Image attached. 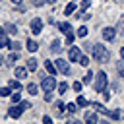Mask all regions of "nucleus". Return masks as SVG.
<instances>
[{"label":"nucleus","mask_w":124,"mask_h":124,"mask_svg":"<svg viewBox=\"0 0 124 124\" xmlns=\"http://www.w3.org/2000/svg\"><path fill=\"white\" fill-rule=\"evenodd\" d=\"M93 108H95L97 112H101V114H108V110H107V108H105L101 103H93Z\"/></svg>","instance_id":"19"},{"label":"nucleus","mask_w":124,"mask_h":124,"mask_svg":"<svg viewBox=\"0 0 124 124\" xmlns=\"http://www.w3.org/2000/svg\"><path fill=\"white\" fill-rule=\"evenodd\" d=\"M10 48H12V50H19V48H21V45H19L17 41H14V43L10 45Z\"/></svg>","instance_id":"34"},{"label":"nucleus","mask_w":124,"mask_h":124,"mask_svg":"<svg viewBox=\"0 0 124 124\" xmlns=\"http://www.w3.org/2000/svg\"><path fill=\"white\" fill-rule=\"evenodd\" d=\"M87 105H89V101H87V99H85L83 95H79V97H78V107H81V108H85Z\"/></svg>","instance_id":"22"},{"label":"nucleus","mask_w":124,"mask_h":124,"mask_svg":"<svg viewBox=\"0 0 124 124\" xmlns=\"http://www.w3.org/2000/svg\"><path fill=\"white\" fill-rule=\"evenodd\" d=\"M74 39H76V35H74V33L70 31V33L66 35V45H72V43H74Z\"/></svg>","instance_id":"28"},{"label":"nucleus","mask_w":124,"mask_h":124,"mask_svg":"<svg viewBox=\"0 0 124 124\" xmlns=\"http://www.w3.org/2000/svg\"><path fill=\"white\" fill-rule=\"evenodd\" d=\"M68 58H70V62H79V58H81V50H79V46H72L70 52H68Z\"/></svg>","instance_id":"7"},{"label":"nucleus","mask_w":124,"mask_h":124,"mask_svg":"<svg viewBox=\"0 0 124 124\" xmlns=\"http://www.w3.org/2000/svg\"><path fill=\"white\" fill-rule=\"evenodd\" d=\"M120 56H122V60H124V46L120 48Z\"/></svg>","instance_id":"41"},{"label":"nucleus","mask_w":124,"mask_h":124,"mask_svg":"<svg viewBox=\"0 0 124 124\" xmlns=\"http://www.w3.org/2000/svg\"><path fill=\"white\" fill-rule=\"evenodd\" d=\"M54 64H56L58 72H62V74H66V76H68V74L72 72V70H70V64H68V62H66L64 58H56V60H54Z\"/></svg>","instance_id":"5"},{"label":"nucleus","mask_w":124,"mask_h":124,"mask_svg":"<svg viewBox=\"0 0 124 124\" xmlns=\"http://www.w3.org/2000/svg\"><path fill=\"white\" fill-rule=\"evenodd\" d=\"M97 120H99V118H97V110H93V112H91V110L85 112V122H87V124H95Z\"/></svg>","instance_id":"11"},{"label":"nucleus","mask_w":124,"mask_h":124,"mask_svg":"<svg viewBox=\"0 0 124 124\" xmlns=\"http://www.w3.org/2000/svg\"><path fill=\"white\" fill-rule=\"evenodd\" d=\"M87 33H89V29H87V27H85V25H83V27H79V29H78V37H85V35H87Z\"/></svg>","instance_id":"25"},{"label":"nucleus","mask_w":124,"mask_h":124,"mask_svg":"<svg viewBox=\"0 0 124 124\" xmlns=\"http://www.w3.org/2000/svg\"><path fill=\"white\" fill-rule=\"evenodd\" d=\"M23 110H25V108H23V105H21V103H19V105H16V103H14V107H10V110H8V116H10V118H19Z\"/></svg>","instance_id":"6"},{"label":"nucleus","mask_w":124,"mask_h":124,"mask_svg":"<svg viewBox=\"0 0 124 124\" xmlns=\"http://www.w3.org/2000/svg\"><path fill=\"white\" fill-rule=\"evenodd\" d=\"M25 46H27V50H29V52H35V50L39 48V45H37L35 41H31V39H27V43H25Z\"/></svg>","instance_id":"15"},{"label":"nucleus","mask_w":124,"mask_h":124,"mask_svg":"<svg viewBox=\"0 0 124 124\" xmlns=\"http://www.w3.org/2000/svg\"><path fill=\"white\" fill-rule=\"evenodd\" d=\"M103 37H105L107 41H114L116 33H114V29H112V27H105V29H103Z\"/></svg>","instance_id":"8"},{"label":"nucleus","mask_w":124,"mask_h":124,"mask_svg":"<svg viewBox=\"0 0 124 124\" xmlns=\"http://www.w3.org/2000/svg\"><path fill=\"white\" fill-rule=\"evenodd\" d=\"M81 85H83V81H74V91L79 93V91H81Z\"/></svg>","instance_id":"32"},{"label":"nucleus","mask_w":124,"mask_h":124,"mask_svg":"<svg viewBox=\"0 0 124 124\" xmlns=\"http://www.w3.org/2000/svg\"><path fill=\"white\" fill-rule=\"evenodd\" d=\"M118 74H120V78H124V68L122 66H118Z\"/></svg>","instance_id":"39"},{"label":"nucleus","mask_w":124,"mask_h":124,"mask_svg":"<svg viewBox=\"0 0 124 124\" xmlns=\"http://www.w3.org/2000/svg\"><path fill=\"white\" fill-rule=\"evenodd\" d=\"M107 81H108L107 74H105V72H97V76H95V83H93V89H95L97 93H103V91L107 89Z\"/></svg>","instance_id":"2"},{"label":"nucleus","mask_w":124,"mask_h":124,"mask_svg":"<svg viewBox=\"0 0 124 124\" xmlns=\"http://www.w3.org/2000/svg\"><path fill=\"white\" fill-rule=\"evenodd\" d=\"M27 91H29L31 95H37V85H35V83H29V85H27Z\"/></svg>","instance_id":"30"},{"label":"nucleus","mask_w":124,"mask_h":124,"mask_svg":"<svg viewBox=\"0 0 124 124\" xmlns=\"http://www.w3.org/2000/svg\"><path fill=\"white\" fill-rule=\"evenodd\" d=\"M14 74H16V78H17V79H23V78H27V66H25V68H21V66H16Z\"/></svg>","instance_id":"9"},{"label":"nucleus","mask_w":124,"mask_h":124,"mask_svg":"<svg viewBox=\"0 0 124 124\" xmlns=\"http://www.w3.org/2000/svg\"><path fill=\"white\" fill-rule=\"evenodd\" d=\"M2 46H6V43H4V39H0V48H2Z\"/></svg>","instance_id":"40"},{"label":"nucleus","mask_w":124,"mask_h":124,"mask_svg":"<svg viewBox=\"0 0 124 124\" xmlns=\"http://www.w3.org/2000/svg\"><path fill=\"white\" fill-rule=\"evenodd\" d=\"M54 110H56L58 116H64V112H66L68 108H66V105H64L62 101H56V103H54Z\"/></svg>","instance_id":"10"},{"label":"nucleus","mask_w":124,"mask_h":124,"mask_svg":"<svg viewBox=\"0 0 124 124\" xmlns=\"http://www.w3.org/2000/svg\"><path fill=\"white\" fill-rule=\"evenodd\" d=\"M6 31H8L10 35H16V33H17V25H14V23H6Z\"/></svg>","instance_id":"20"},{"label":"nucleus","mask_w":124,"mask_h":124,"mask_svg":"<svg viewBox=\"0 0 124 124\" xmlns=\"http://www.w3.org/2000/svg\"><path fill=\"white\" fill-rule=\"evenodd\" d=\"M12 101H14V103H19V101H21V95H19V93H12Z\"/></svg>","instance_id":"35"},{"label":"nucleus","mask_w":124,"mask_h":124,"mask_svg":"<svg viewBox=\"0 0 124 124\" xmlns=\"http://www.w3.org/2000/svg\"><path fill=\"white\" fill-rule=\"evenodd\" d=\"M12 2H14V4H21V0H12Z\"/></svg>","instance_id":"42"},{"label":"nucleus","mask_w":124,"mask_h":124,"mask_svg":"<svg viewBox=\"0 0 124 124\" xmlns=\"http://www.w3.org/2000/svg\"><path fill=\"white\" fill-rule=\"evenodd\" d=\"M46 2H48V4H54V2H56V0H46Z\"/></svg>","instance_id":"43"},{"label":"nucleus","mask_w":124,"mask_h":124,"mask_svg":"<svg viewBox=\"0 0 124 124\" xmlns=\"http://www.w3.org/2000/svg\"><path fill=\"white\" fill-rule=\"evenodd\" d=\"M74 12H76V0H74V2H70V4L66 6V10H64V16H72Z\"/></svg>","instance_id":"13"},{"label":"nucleus","mask_w":124,"mask_h":124,"mask_svg":"<svg viewBox=\"0 0 124 124\" xmlns=\"http://www.w3.org/2000/svg\"><path fill=\"white\" fill-rule=\"evenodd\" d=\"M79 66H89V56H83V54H81V58H79Z\"/></svg>","instance_id":"29"},{"label":"nucleus","mask_w":124,"mask_h":124,"mask_svg":"<svg viewBox=\"0 0 124 124\" xmlns=\"http://www.w3.org/2000/svg\"><path fill=\"white\" fill-rule=\"evenodd\" d=\"M89 6H91V0H81V12H85Z\"/></svg>","instance_id":"33"},{"label":"nucleus","mask_w":124,"mask_h":124,"mask_svg":"<svg viewBox=\"0 0 124 124\" xmlns=\"http://www.w3.org/2000/svg\"><path fill=\"white\" fill-rule=\"evenodd\" d=\"M60 46H62V45H60V41H58V39H54V41H52V45H50V50L58 54V52H60Z\"/></svg>","instance_id":"17"},{"label":"nucleus","mask_w":124,"mask_h":124,"mask_svg":"<svg viewBox=\"0 0 124 124\" xmlns=\"http://www.w3.org/2000/svg\"><path fill=\"white\" fill-rule=\"evenodd\" d=\"M91 79H93V72H87V76H85L81 81H83V83H91Z\"/></svg>","instance_id":"31"},{"label":"nucleus","mask_w":124,"mask_h":124,"mask_svg":"<svg viewBox=\"0 0 124 124\" xmlns=\"http://www.w3.org/2000/svg\"><path fill=\"white\" fill-rule=\"evenodd\" d=\"M66 108H68L70 114H74V112L78 110V103H70V105H66Z\"/></svg>","instance_id":"24"},{"label":"nucleus","mask_w":124,"mask_h":124,"mask_svg":"<svg viewBox=\"0 0 124 124\" xmlns=\"http://www.w3.org/2000/svg\"><path fill=\"white\" fill-rule=\"evenodd\" d=\"M17 58H19V54H17V50H14V52L10 54V58H8V64H10V66H16Z\"/></svg>","instance_id":"16"},{"label":"nucleus","mask_w":124,"mask_h":124,"mask_svg":"<svg viewBox=\"0 0 124 124\" xmlns=\"http://www.w3.org/2000/svg\"><path fill=\"white\" fill-rule=\"evenodd\" d=\"M58 91H60V95H62V93H66V91H68V83H66V81L58 83Z\"/></svg>","instance_id":"26"},{"label":"nucleus","mask_w":124,"mask_h":124,"mask_svg":"<svg viewBox=\"0 0 124 124\" xmlns=\"http://www.w3.org/2000/svg\"><path fill=\"white\" fill-rule=\"evenodd\" d=\"M45 2H46V0H31V4H33V6H37V8H41Z\"/></svg>","instance_id":"36"},{"label":"nucleus","mask_w":124,"mask_h":124,"mask_svg":"<svg viewBox=\"0 0 124 124\" xmlns=\"http://www.w3.org/2000/svg\"><path fill=\"white\" fill-rule=\"evenodd\" d=\"M6 33H8V31H6V27H0V39H8V37H6Z\"/></svg>","instance_id":"37"},{"label":"nucleus","mask_w":124,"mask_h":124,"mask_svg":"<svg viewBox=\"0 0 124 124\" xmlns=\"http://www.w3.org/2000/svg\"><path fill=\"white\" fill-rule=\"evenodd\" d=\"M2 62H4V56H2V54H0V64H2Z\"/></svg>","instance_id":"44"},{"label":"nucleus","mask_w":124,"mask_h":124,"mask_svg":"<svg viewBox=\"0 0 124 124\" xmlns=\"http://www.w3.org/2000/svg\"><path fill=\"white\" fill-rule=\"evenodd\" d=\"M43 122H45V124H50V122H52V118H50V116H46V114H45V116H43Z\"/></svg>","instance_id":"38"},{"label":"nucleus","mask_w":124,"mask_h":124,"mask_svg":"<svg viewBox=\"0 0 124 124\" xmlns=\"http://www.w3.org/2000/svg\"><path fill=\"white\" fill-rule=\"evenodd\" d=\"M0 97H12V87H0Z\"/></svg>","instance_id":"23"},{"label":"nucleus","mask_w":124,"mask_h":124,"mask_svg":"<svg viewBox=\"0 0 124 124\" xmlns=\"http://www.w3.org/2000/svg\"><path fill=\"white\" fill-rule=\"evenodd\" d=\"M91 54H93V60L95 62H108V58H110V52H108V48L107 46H103V45H91V50H89Z\"/></svg>","instance_id":"1"},{"label":"nucleus","mask_w":124,"mask_h":124,"mask_svg":"<svg viewBox=\"0 0 124 124\" xmlns=\"http://www.w3.org/2000/svg\"><path fill=\"white\" fill-rule=\"evenodd\" d=\"M27 70H31V72L37 70V60H35V58H29V60H27Z\"/></svg>","instance_id":"21"},{"label":"nucleus","mask_w":124,"mask_h":124,"mask_svg":"<svg viewBox=\"0 0 124 124\" xmlns=\"http://www.w3.org/2000/svg\"><path fill=\"white\" fill-rule=\"evenodd\" d=\"M8 85H10L14 91H19V89H21V83H19V79H10V83H8Z\"/></svg>","instance_id":"18"},{"label":"nucleus","mask_w":124,"mask_h":124,"mask_svg":"<svg viewBox=\"0 0 124 124\" xmlns=\"http://www.w3.org/2000/svg\"><path fill=\"white\" fill-rule=\"evenodd\" d=\"M45 70H46L48 74H52V76H54V74L58 72V68H56V64H52L50 60H46V62H45Z\"/></svg>","instance_id":"12"},{"label":"nucleus","mask_w":124,"mask_h":124,"mask_svg":"<svg viewBox=\"0 0 124 124\" xmlns=\"http://www.w3.org/2000/svg\"><path fill=\"white\" fill-rule=\"evenodd\" d=\"M58 29H60L62 33H66V35H68V33L72 31V25H70L68 21H64V23H58Z\"/></svg>","instance_id":"14"},{"label":"nucleus","mask_w":124,"mask_h":124,"mask_svg":"<svg viewBox=\"0 0 124 124\" xmlns=\"http://www.w3.org/2000/svg\"><path fill=\"white\" fill-rule=\"evenodd\" d=\"M41 87H43V91H52V89L56 87V81H54L52 74H50V76H45V78H43V81H41Z\"/></svg>","instance_id":"3"},{"label":"nucleus","mask_w":124,"mask_h":124,"mask_svg":"<svg viewBox=\"0 0 124 124\" xmlns=\"http://www.w3.org/2000/svg\"><path fill=\"white\" fill-rule=\"evenodd\" d=\"M29 29H31L33 35H39V33L43 31V19H41V17H33L31 23H29Z\"/></svg>","instance_id":"4"},{"label":"nucleus","mask_w":124,"mask_h":124,"mask_svg":"<svg viewBox=\"0 0 124 124\" xmlns=\"http://www.w3.org/2000/svg\"><path fill=\"white\" fill-rule=\"evenodd\" d=\"M108 116H110L112 120H118V118H120V110H118V108H114V110H110V114H108Z\"/></svg>","instance_id":"27"}]
</instances>
